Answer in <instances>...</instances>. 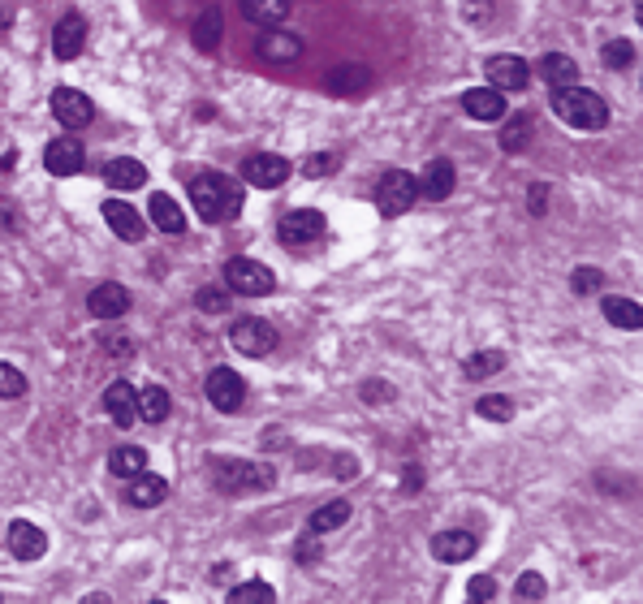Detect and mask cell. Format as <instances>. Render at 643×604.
I'll return each mask as SVG.
<instances>
[{"instance_id": "obj_2", "label": "cell", "mask_w": 643, "mask_h": 604, "mask_svg": "<svg viewBox=\"0 0 643 604\" xmlns=\"http://www.w3.org/2000/svg\"><path fill=\"white\" fill-rule=\"evenodd\" d=\"M553 113L566 121V126L574 130H605L609 126V104L600 100L596 91H587V87H557L553 91Z\"/></svg>"}, {"instance_id": "obj_39", "label": "cell", "mask_w": 643, "mask_h": 604, "mask_svg": "<svg viewBox=\"0 0 643 604\" xmlns=\"http://www.w3.org/2000/svg\"><path fill=\"white\" fill-rule=\"evenodd\" d=\"M22 393H26V376L13 363H0V397L13 402V397H22Z\"/></svg>"}, {"instance_id": "obj_42", "label": "cell", "mask_w": 643, "mask_h": 604, "mask_svg": "<svg viewBox=\"0 0 643 604\" xmlns=\"http://www.w3.org/2000/svg\"><path fill=\"white\" fill-rule=\"evenodd\" d=\"M544 592H549V583L540 579V574H523V579H518V587H514V596L518 600H544Z\"/></svg>"}, {"instance_id": "obj_28", "label": "cell", "mask_w": 643, "mask_h": 604, "mask_svg": "<svg viewBox=\"0 0 643 604\" xmlns=\"http://www.w3.org/2000/svg\"><path fill=\"white\" fill-rule=\"evenodd\" d=\"M540 78L549 82V87H574L579 82V65H574V57H566V52H549V57L540 61Z\"/></svg>"}, {"instance_id": "obj_46", "label": "cell", "mask_w": 643, "mask_h": 604, "mask_svg": "<svg viewBox=\"0 0 643 604\" xmlns=\"http://www.w3.org/2000/svg\"><path fill=\"white\" fill-rule=\"evenodd\" d=\"M462 13H467L471 22H484L488 13H492V5H488V0H467V9H462Z\"/></svg>"}, {"instance_id": "obj_20", "label": "cell", "mask_w": 643, "mask_h": 604, "mask_svg": "<svg viewBox=\"0 0 643 604\" xmlns=\"http://www.w3.org/2000/svg\"><path fill=\"white\" fill-rule=\"evenodd\" d=\"M104 221H108V229H113L117 238L143 242V216H139V208H130V203L108 199V203H104Z\"/></svg>"}, {"instance_id": "obj_45", "label": "cell", "mask_w": 643, "mask_h": 604, "mask_svg": "<svg viewBox=\"0 0 643 604\" xmlns=\"http://www.w3.org/2000/svg\"><path fill=\"white\" fill-rule=\"evenodd\" d=\"M527 203H531V212H536V216H544V212H549V186H531Z\"/></svg>"}, {"instance_id": "obj_12", "label": "cell", "mask_w": 643, "mask_h": 604, "mask_svg": "<svg viewBox=\"0 0 643 604\" xmlns=\"http://www.w3.org/2000/svg\"><path fill=\"white\" fill-rule=\"evenodd\" d=\"M255 52L264 61H272V65H290V61H298L303 57V35H294V31H268L255 39Z\"/></svg>"}, {"instance_id": "obj_24", "label": "cell", "mask_w": 643, "mask_h": 604, "mask_svg": "<svg viewBox=\"0 0 643 604\" xmlns=\"http://www.w3.org/2000/svg\"><path fill=\"white\" fill-rule=\"evenodd\" d=\"M242 5V18L246 22H255V26H277V22H285L290 18V9H294V0H238Z\"/></svg>"}, {"instance_id": "obj_17", "label": "cell", "mask_w": 643, "mask_h": 604, "mask_svg": "<svg viewBox=\"0 0 643 604\" xmlns=\"http://www.w3.org/2000/svg\"><path fill=\"white\" fill-rule=\"evenodd\" d=\"M419 182V195H428L432 203H441L454 195L458 186V173H454V160H428L423 164V177H415Z\"/></svg>"}, {"instance_id": "obj_8", "label": "cell", "mask_w": 643, "mask_h": 604, "mask_svg": "<svg viewBox=\"0 0 643 604\" xmlns=\"http://www.w3.org/2000/svg\"><path fill=\"white\" fill-rule=\"evenodd\" d=\"M324 229H328V221L316 212V208H298V212H285L281 216V225H277V238L285 242V246H311V242H320L324 238Z\"/></svg>"}, {"instance_id": "obj_22", "label": "cell", "mask_w": 643, "mask_h": 604, "mask_svg": "<svg viewBox=\"0 0 643 604\" xmlns=\"http://www.w3.org/2000/svg\"><path fill=\"white\" fill-rule=\"evenodd\" d=\"M324 87L333 95H363L367 87H372V70L359 65V61H346V65H337V70L324 78Z\"/></svg>"}, {"instance_id": "obj_26", "label": "cell", "mask_w": 643, "mask_h": 604, "mask_svg": "<svg viewBox=\"0 0 643 604\" xmlns=\"http://www.w3.org/2000/svg\"><path fill=\"white\" fill-rule=\"evenodd\" d=\"M221 35H225V18H221V9L208 5L195 18V26H190V39H195V48L199 52H216V44H221Z\"/></svg>"}, {"instance_id": "obj_34", "label": "cell", "mask_w": 643, "mask_h": 604, "mask_svg": "<svg viewBox=\"0 0 643 604\" xmlns=\"http://www.w3.org/2000/svg\"><path fill=\"white\" fill-rule=\"evenodd\" d=\"M600 61H605V70H631L635 65V44L631 39H609V44L600 48Z\"/></svg>"}, {"instance_id": "obj_25", "label": "cell", "mask_w": 643, "mask_h": 604, "mask_svg": "<svg viewBox=\"0 0 643 604\" xmlns=\"http://www.w3.org/2000/svg\"><path fill=\"white\" fill-rule=\"evenodd\" d=\"M600 311H605V320L613 328H626V333H635V328H643V307L635 298H622V294H609L605 302H600Z\"/></svg>"}, {"instance_id": "obj_38", "label": "cell", "mask_w": 643, "mask_h": 604, "mask_svg": "<svg viewBox=\"0 0 643 604\" xmlns=\"http://www.w3.org/2000/svg\"><path fill=\"white\" fill-rule=\"evenodd\" d=\"M570 290H574V294H600V290H605V272L592 268V264L574 268V272H570Z\"/></svg>"}, {"instance_id": "obj_14", "label": "cell", "mask_w": 643, "mask_h": 604, "mask_svg": "<svg viewBox=\"0 0 643 604\" xmlns=\"http://www.w3.org/2000/svg\"><path fill=\"white\" fill-rule=\"evenodd\" d=\"M87 311L95 315V320H121V315L130 311V290L117 281H104L95 285L91 298H87Z\"/></svg>"}, {"instance_id": "obj_49", "label": "cell", "mask_w": 643, "mask_h": 604, "mask_svg": "<svg viewBox=\"0 0 643 604\" xmlns=\"http://www.w3.org/2000/svg\"><path fill=\"white\" fill-rule=\"evenodd\" d=\"M419 479H423V475H419V466H406V492H419V488H423Z\"/></svg>"}, {"instance_id": "obj_23", "label": "cell", "mask_w": 643, "mask_h": 604, "mask_svg": "<svg viewBox=\"0 0 643 604\" xmlns=\"http://www.w3.org/2000/svg\"><path fill=\"white\" fill-rule=\"evenodd\" d=\"M462 108H467V117L475 121H501L505 117V95L492 91V87H475L462 95Z\"/></svg>"}, {"instance_id": "obj_37", "label": "cell", "mask_w": 643, "mask_h": 604, "mask_svg": "<svg viewBox=\"0 0 643 604\" xmlns=\"http://www.w3.org/2000/svg\"><path fill=\"white\" fill-rule=\"evenodd\" d=\"M475 415H484L492 423H510L514 419V402L510 397H501V393H484L480 406H475Z\"/></svg>"}, {"instance_id": "obj_32", "label": "cell", "mask_w": 643, "mask_h": 604, "mask_svg": "<svg viewBox=\"0 0 643 604\" xmlns=\"http://www.w3.org/2000/svg\"><path fill=\"white\" fill-rule=\"evenodd\" d=\"M350 523V501H333V505H320L311 514V535H324V531H337Z\"/></svg>"}, {"instance_id": "obj_13", "label": "cell", "mask_w": 643, "mask_h": 604, "mask_svg": "<svg viewBox=\"0 0 643 604\" xmlns=\"http://www.w3.org/2000/svg\"><path fill=\"white\" fill-rule=\"evenodd\" d=\"M484 74L492 82V91H523L527 82H531V70H527V61L523 57H488L484 65Z\"/></svg>"}, {"instance_id": "obj_30", "label": "cell", "mask_w": 643, "mask_h": 604, "mask_svg": "<svg viewBox=\"0 0 643 604\" xmlns=\"http://www.w3.org/2000/svg\"><path fill=\"white\" fill-rule=\"evenodd\" d=\"M173 410V397L160 389V384H147V389H139V419L143 423H164Z\"/></svg>"}, {"instance_id": "obj_21", "label": "cell", "mask_w": 643, "mask_h": 604, "mask_svg": "<svg viewBox=\"0 0 643 604\" xmlns=\"http://www.w3.org/2000/svg\"><path fill=\"white\" fill-rule=\"evenodd\" d=\"M432 557L445 561V566H458V561L475 557V535L471 531H441V535H432Z\"/></svg>"}, {"instance_id": "obj_4", "label": "cell", "mask_w": 643, "mask_h": 604, "mask_svg": "<svg viewBox=\"0 0 643 604\" xmlns=\"http://www.w3.org/2000/svg\"><path fill=\"white\" fill-rule=\"evenodd\" d=\"M415 199H419V182H415V173H406V169H389L385 177H380V186H376V208L380 216H406L410 208H415Z\"/></svg>"}, {"instance_id": "obj_44", "label": "cell", "mask_w": 643, "mask_h": 604, "mask_svg": "<svg viewBox=\"0 0 643 604\" xmlns=\"http://www.w3.org/2000/svg\"><path fill=\"white\" fill-rule=\"evenodd\" d=\"M359 397H363V402H393V384H385V380H367L363 389H359Z\"/></svg>"}, {"instance_id": "obj_16", "label": "cell", "mask_w": 643, "mask_h": 604, "mask_svg": "<svg viewBox=\"0 0 643 604\" xmlns=\"http://www.w3.org/2000/svg\"><path fill=\"white\" fill-rule=\"evenodd\" d=\"M169 497V479L164 475H152V471H139L126 479V501L134 510H156V505Z\"/></svg>"}, {"instance_id": "obj_33", "label": "cell", "mask_w": 643, "mask_h": 604, "mask_svg": "<svg viewBox=\"0 0 643 604\" xmlns=\"http://www.w3.org/2000/svg\"><path fill=\"white\" fill-rule=\"evenodd\" d=\"M501 367H505L501 350H480V354H471V359L462 363V372H467V380H488V376H497Z\"/></svg>"}, {"instance_id": "obj_18", "label": "cell", "mask_w": 643, "mask_h": 604, "mask_svg": "<svg viewBox=\"0 0 643 604\" xmlns=\"http://www.w3.org/2000/svg\"><path fill=\"white\" fill-rule=\"evenodd\" d=\"M82 160H87V151H82L78 139H52L48 151H44V169L52 177H74L82 173Z\"/></svg>"}, {"instance_id": "obj_41", "label": "cell", "mask_w": 643, "mask_h": 604, "mask_svg": "<svg viewBox=\"0 0 643 604\" xmlns=\"http://www.w3.org/2000/svg\"><path fill=\"white\" fill-rule=\"evenodd\" d=\"M492 596H497V579H492V574H475V579L467 583V600L488 604Z\"/></svg>"}, {"instance_id": "obj_19", "label": "cell", "mask_w": 643, "mask_h": 604, "mask_svg": "<svg viewBox=\"0 0 643 604\" xmlns=\"http://www.w3.org/2000/svg\"><path fill=\"white\" fill-rule=\"evenodd\" d=\"M82 44H87V22L78 18V13H65L57 22V31H52V57L57 61H74Z\"/></svg>"}, {"instance_id": "obj_29", "label": "cell", "mask_w": 643, "mask_h": 604, "mask_svg": "<svg viewBox=\"0 0 643 604\" xmlns=\"http://www.w3.org/2000/svg\"><path fill=\"white\" fill-rule=\"evenodd\" d=\"M147 216H152V225L160 233H182L186 229V212L177 208L169 195H152V203H147Z\"/></svg>"}, {"instance_id": "obj_50", "label": "cell", "mask_w": 643, "mask_h": 604, "mask_svg": "<svg viewBox=\"0 0 643 604\" xmlns=\"http://www.w3.org/2000/svg\"><path fill=\"white\" fill-rule=\"evenodd\" d=\"M0 600H5V596H0Z\"/></svg>"}, {"instance_id": "obj_31", "label": "cell", "mask_w": 643, "mask_h": 604, "mask_svg": "<svg viewBox=\"0 0 643 604\" xmlns=\"http://www.w3.org/2000/svg\"><path fill=\"white\" fill-rule=\"evenodd\" d=\"M108 471L121 475V479L147 471V449H139V445H117L113 453H108Z\"/></svg>"}, {"instance_id": "obj_36", "label": "cell", "mask_w": 643, "mask_h": 604, "mask_svg": "<svg viewBox=\"0 0 643 604\" xmlns=\"http://www.w3.org/2000/svg\"><path fill=\"white\" fill-rule=\"evenodd\" d=\"M531 143V117H510L501 130V151H523Z\"/></svg>"}, {"instance_id": "obj_40", "label": "cell", "mask_w": 643, "mask_h": 604, "mask_svg": "<svg viewBox=\"0 0 643 604\" xmlns=\"http://www.w3.org/2000/svg\"><path fill=\"white\" fill-rule=\"evenodd\" d=\"M195 311H203V315H225V311H229V294H225V290H199V294H195Z\"/></svg>"}, {"instance_id": "obj_9", "label": "cell", "mask_w": 643, "mask_h": 604, "mask_svg": "<svg viewBox=\"0 0 643 604\" xmlns=\"http://www.w3.org/2000/svg\"><path fill=\"white\" fill-rule=\"evenodd\" d=\"M52 117H57L65 130H82V126H91L95 104H91V95H82L78 87H57L52 91Z\"/></svg>"}, {"instance_id": "obj_48", "label": "cell", "mask_w": 643, "mask_h": 604, "mask_svg": "<svg viewBox=\"0 0 643 604\" xmlns=\"http://www.w3.org/2000/svg\"><path fill=\"white\" fill-rule=\"evenodd\" d=\"M298 561H320V548H316V540L298 544Z\"/></svg>"}, {"instance_id": "obj_5", "label": "cell", "mask_w": 643, "mask_h": 604, "mask_svg": "<svg viewBox=\"0 0 643 604\" xmlns=\"http://www.w3.org/2000/svg\"><path fill=\"white\" fill-rule=\"evenodd\" d=\"M225 281H229V290L242 294V298H264L277 290V277H272V268H264L259 259H229L225 264Z\"/></svg>"}, {"instance_id": "obj_7", "label": "cell", "mask_w": 643, "mask_h": 604, "mask_svg": "<svg viewBox=\"0 0 643 604\" xmlns=\"http://www.w3.org/2000/svg\"><path fill=\"white\" fill-rule=\"evenodd\" d=\"M277 328H272L268 320H238L234 328H229V346H234L238 354H246V359H264V354L277 350Z\"/></svg>"}, {"instance_id": "obj_10", "label": "cell", "mask_w": 643, "mask_h": 604, "mask_svg": "<svg viewBox=\"0 0 643 604\" xmlns=\"http://www.w3.org/2000/svg\"><path fill=\"white\" fill-rule=\"evenodd\" d=\"M208 402L221 410V415H234V410L246 402V380L234 372V367H216L208 376Z\"/></svg>"}, {"instance_id": "obj_47", "label": "cell", "mask_w": 643, "mask_h": 604, "mask_svg": "<svg viewBox=\"0 0 643 604\" xmlns=\"http://www.w3.org/2000/svg\"><path fill=\"white\" fill-rule=\"evenodd\" d=\"M104 346H108V354H130V341H126V337H104Z\"/></svg>"}, {"instance_id": "obj_35", "label": "cell", "mask_w": 643, "mask_h": 604, "mask_svg": "<svg viewBox=\"0 0 643 604\" xmlns=\"http://www.w3.org/2000/svg\"><path fill=\"white\" fill-rule=\"evenodd\" d=\"M277 600V592L264 583V579H251V583H242L229 592V604H272Z\"/></svg>"}, {"instance_id": "obj_11", "label": "cell", "mask_w": 643, "mask_h": 604, "mask_svg": "<svg viewBox=\"0 0 643 604\" xmlns=\"http://www.w3.org/2000/svg\"><path fill=\"white\" fill-rule=\"evenodd\" d=\"M5 544H9V553L18 561H39L48 553V535L39 531L35 523H26V518H13L9 531H5Z\"/></svg>"}, {"instance_id": "obj_3", "label": "cell", "mask_w": 643, "mask_h": 604, "mask_svg": "<svg viewBox=\"0 0 643 604\" xmlns=\"http://www.w3.org/2000/svg\"><path fill=\"white\" fill-rule=\"evenodd\" d=\"M212 479L216 488L229 492V497H242V492H268L277 484V471L268 462H242V458H216L212 462Z\"/></svg>"}, {"instance_id": "obj_43", "label": "cell", "mask_w": 643, "mask_h": 604, "mask_svg": "<svg viewBox=\"0 0 643 604\" xmlns=\"http://www.w3.org/2000/svg\"><path fill=\"white\" fill-rule=\"evenodd\" d=\"M328 173H333V156L328 151H316V156L303 160V177H328Z\"/></svg>"}, {"instance_id": "obj_15", "label": "cell", "mask_w": 643, "mask_h": 604, "mask_svg": "<svg viewBox=\"0 0 643 604\" xmlns=\"http://www.w3.org/2000/svg\"><path fill=\"white\" fill-rule=\"evenodd\" d=\"M104 410L117 428H130V423L139 419V389H134L130 380H113L104 393Z\"/></svg>"}, {"instance_id": "obj_6", "label": "cell", "mask_w": 643, "mask_h": 604, "mask_svg": "<svg viewBox=\"0 0 643 604\" xmlns=\"http://www.w3.org/2000/svg\"><path fill=\"white\" fill-rule=\"evenodd\" d=\"M290 173H294V164L277 156V151H255V156L242 160V182L255 190H277L290 182Z\"/></svg>"}, {"instance_id": "obj_1", "label": "cell", "mask_w": 643, "mask_h": 604, "mask_svg": "<svg viewBox=\"0 0 643 604\" xmlns=\"http://www.w3.org/2000/svg\"><path fill=\"white\" fill-rule=\"evenodd\" d=\"M190 203H195V212L203 216V221H234V216L242 212V186H234L229 177L221 173H195L190 177Z\"/></svg>"}, {"instance_id": "obj_27", "label": "cell", "mask_w": 643, "mask_h": 604, "mask_svg": "<svg viewBox=\"0 0 643 604\" xmlns=\"http://www.w3.org/2000/svg\"><path fill=\"white\" fill-rule=\"evenodd\" d=\"M104 182L113 186V190H139V186H147V169L139 160H108V169H104Z\"/></svg>"}]
</instances>
